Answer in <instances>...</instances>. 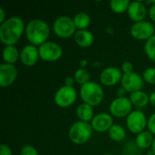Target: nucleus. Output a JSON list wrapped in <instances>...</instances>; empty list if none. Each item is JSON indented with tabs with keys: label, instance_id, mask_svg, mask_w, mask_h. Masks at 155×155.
<instances>
[{
	"label": "nucleus",
	"instance_id": "f257e3e1",
	"mask_svg": "<svg viewBox=\"0 0 155 155\" xmlns=\"http://www.w3.org/2000/svg\"><path fill=\"white\" fill-rule=\"evenodd\" d=\"M24 31H25L24 20L18 16H12L0 25V40L5 46L15 45Z\"/></svg>",
	"mask_w": 155,
	"mask_h": 155
},
{
	"label": "nucleus",
	"instance_id": "f03ea898",
	"mask_svg": "<svg viewBox=\"0 0 155 155\" xmlns=\"http://www.w3.org/2000/svg\"><path fill=\"white\" fill-rule=\"evenodd\" d=\"M26 39L33 45H41L47 42L50 35L48 24L42 19H32L25 26Z\"/></svg>",
	"mask_w": 155,
	"mask_h": 155
},
{
	"label": "nucleus",
	"instance_id": "7ed1b4c3",
	"mask_svg": "<svg viewBox=\"0 0 155 155\" xmlns=\"http://www.w3.org/2000/svg\"><path fill=\"white\" fill-rule=\"evenodd\" d=\"M80 96L84 104L91 106L99 105L104 97L103 87L95 82H88L80 88Z\"/></svg>",
	"mask_w": 155,
	"mask_h": 155
},
{
	"label": "nucleus",
	"instance_id": "20e7f679",
	"mask_svg": "<svg viewBox=\"0 0 155 155\" xmlns=\"http://www.w3.org/2000/svg\"><path fill=\"white\" fill-rule=\"evenodd\" d=\"M93 127L91 124L77 121L74 123L68 131V136L72 143L75 144H84L89 141L93 134Z\"/></svg>",
	"mask_w": 155,
	"mask_h": 155
},
{
	"label": "nucleus",
	"instance_id": "39448f33",
	"mask_svg": "<svg viewBox=\"0 0 155 155\" xmlns=\"http://www.w3.org/2000/svg\"><path fill=\"white\" fill-rule=\"evenodd\" d=\"M53 30L54 34L60 38H70L76 33V27L74 20L66 15L57 17L53 24Z\"/></svg>",
	"mask_w": 155,
	"mask_h": 155
},
{
	"label": "nucleus",
	"instance_id": "423d86ee",
	"mask_svg": "<svg viewBox=\"0 0 155 155\" xmlns=\"http://www.w3.org/2000/svg\"><path fill=\"white\" fill-rule=\"evenodd\" d=\"M77 99V93L74 87L63 85L54 94V104L61 107L66 108L73 105Z\"/></svg>",
	"mask_w": 155,
	"mask_h": 155
},
{
	"label": "nucleus",
	"instance_id": "0eeeda50",
	"mask_svg": "<svg viewBox=\"0 0 155 155\" xmlns=\"http://www.w3.org/2000/svg\"><path fill=\"white\" fill-rule=\"evenodd\" d=\"M39 56L45 62H55L63 55L62 47L55 42L47 41L41 45L38 48Z\"/></svg>",
	"mask_w": 155,
	"mask_h": 155
},
{
	"label": "nucleus",
	"instance_id": "6e6552de",
	"mask_svg": "<svg viewBox=\"0 0 155 155\" xmlns=\"http://www.w3.org/2000/svg\"><path fill=\"white\" fill-rule=\"evenodd\" d=\"M132 109L133 104L130 98H127L125 96L114 99L109 107L111 114L116 118H123L125 116L127 117L133 112Z\"/></svg>",
	"mask_w": 155,
	"mask_h": 155
},
{
	"label": "nucleus",
	"instance_id": "1a4fd4ad",
	"mask_svg": "<svg viewBox=\"0 0 155 155\" xmlns=\"http://www.w3.org/2000/svg\"><path fill=\"white\" fill-rule=\"evenodd\" d=\"M147 123L148 120L146 119L145 114L140 110L133 111L126 118L127 128L133 134H139L145 130Z\"/></svg>",
	"mask_w": 155,
	"mask_h": 155
},
{
	"label": "nucleus",
	"instance_id": "9d476101",
	"mask_svg": "<svg viewBox=\"0 0 155 155\" xmlns=\"http://www.w3.org/2000/svg\"><path fill=\"white\" fill-rule=\"evenodd\" d=\"M155 29L151 22L142 21L134 23L131 27V35L137 40H149L154 35Z\"/></svg>",
	"mask_w": 155,
	"mask_h": 155
},
{
	"label": "nucleus",
	"instance_id": "9b49d317",
	"mask_svg": "<svg viewBox=\"0 0 155 155\" xmlns=\"http://www.w3.org/2000/svg\"><path fill=\"white\" fill-rule=\"evenodd\" d=\"M143 84H144L143 78L137 73L132 72L129 74H123L121 80V85L128 93L133 94L134 92L142 91Z\"/></svg>",
	"mask_w": 155,
	"mask_h": 155
},
{
	"label": "nucleus",
	"instance_id": "f8f14e48",
	"mask_svg": "<svg viewBox=\"0 0 155 155\" xmlns=\"http://www.w3.org/2000/svg\"><path fill=\"white\" fill-rule=\"evenodd\" d=\"M94 131L97 133H104L111 129L114 125V120L111 114L107 113H100L94 115L91 122Z\"/></svg>",
	"mask_w": 155,
	"mask_h": 155
},
{
	"label": "nucleus",
	"instance_id": "ddd939ff",
	"mask_svg": "<svg viewBox=\"0 0 155 155\" xmlns=\"http://www.w3.org/2000/svg\"><path fill=\"white\" fill-rule=\"evenodd\" d=\"M17 69L14 64H2L0 65V86L5 88L11 85L17 77Z\"/></svg>",
	"mask_w": 155,
	"mask_h": 155
},
{
	"label": "nucleus",
	"instance_id": "4468645a",
	"mask_svg": "<svg viewBox=\"0 0 155 155\" xmlns=\"http://www.w3.org/2000/svg\"><path fill=\"white\" fill-rule=\"evenodd\" d=\"M123 73L116 67H107L100 74V81L105 86H114L121 82Z\"/></svg>",
	"mask_w": 155,
	"mask_h": 155
},
{
	"label": "nucleus",
	"instance_id": "2eb2a0df",
	"mask_svg": "<svg viewBox=\"0 0 155 155\" xmlns=\"http://www.w3.org/2000/svg\"><path fill=\"white\" fill-rule=\"evenodd\" d=\"M39 51L35 45H25L20 52V60L25 66H33L39 60Z\"/></svg>",
	"mask_w": 155,
	"mask_h": 155
},
{
	"label": "nucleus",
	"instance_id": "dca6fc26",
	"mask_svg": "<svg viewBox=\"0 0 155 155\" xmlns=\"http://www.w3.org/2000/svg\"><path fill=\"white\" fill-rule=\"evenodd\" d=\"M128 16L134 22H142L144 21L147 15V10L145 5L141 1H134L131 2L129 8L127 10Z\"/></svg>",
	"mask_w": 155,
	"mask_h": 155
},
{
	"label": "nucleus",
	"instance_id": "f3484780",
	"mask_svg": "<svg viewBox=\"0 0 155 155\" xmlns=\"http://www.w3.org/2000/svg\"><path fill=\"white\" fill-rule=\"evenodd\" d=\"M74 41L75 43L81 47H89L94 44V37L92 32L87 29L84 30H77L74 35Z\"/></svg>",
	"mask_w": 155,
	"mask_h": 155
},
{
	"label": "nucleus",
	"instance_id": "a211bd4d",
	"mask_svg": "<svg viewBox=\"0 0 155 155\" xmlns=\"http://www.w3.org/2000/svg\"><path fill=\"white\" fill-rule=\"evenodd\" d=\"M2 56L5 64H14L20 58V53L15 45H6L3 49Z\"/></svg>",
	"mask_w": 155,
	"mask_h": 155
},
{
	"label": "nucleus",
	"instance_id": "6ab92c4d",
	"mask_svg": "<svg viewBox=\"0 0 155 155\" xmlns=\"http://www.w3.org/2000/svg\"><path fill=\"white\" fill-rule=\"evenodd\" d=\"M76 115L79 118V121L89 123L90 121L92 122L93 118L94 117V109L93 106L87 104H81L76 110Z\"/></svg>",
	"mask_w": 155,
	"mask_h": 155
},
{
	"label": "nucleus",
	"instance_id": "aec40b11",
	"mask_svg": "<svg viewBox=\"0 0 155 155\" xmlns=\"http://www.w3.org/2000/svg\"><path fill=\"white\" fill-rule=\"evenodd\" d=\"M154 137L153 136V134L149 131H143L141 134H137L135 138V144L140 149H147L149 147H152L153 143Z\"/></svg>",
	"mask_w": 155,
	"mask_h": 155
},
{
	"label": "nucleus",
	"instance_id": "412c9836",
	"mask_svg": "<svg viewBox=\"0 0 155 155\" xmlns=\"http://www.w3.org/2000/svg\"><path fill=\"white\" fill-rule=\"evenodd\" d=\"M130 100H131L133 105H134L138 108L145 107L150 103L149 95L143 91H138V92H134V93L131 94Z\"/></svg>",
	"mask_w": 155,
	"mask_h": 155
},
{
	"label": "nucleus",
	"instance_id": "4be33fe9",
	"mask_svg": "<svg viewBox=\"0 0 155 155\" xmlns=\"http://www.w3.org/2000/svg\"><path fill=\"white\" fill-rule=\"evenodd\" d=\"M73 20H74L76 29H78V30H84L91 24V17L89 16L88 14H86L84 12L77 13L74 16Z\"/></svg>",
	"mask_w": 155,
	"mask_h": 155
},
{
	"label": "nucleus",
	"instance_id": "5701e85b",
	"mask_svg": "<svg viewBox=\"0 0 155 155\" xmlns=\"http://www.w3.org/2000/svg\"><path fill=\"white\" fill-rule=\"evenodd\" d=\"M108 132L110 138L117 143L124 141L126 136V132L124 128L120 124H114Z\"/></svg>",
	"mask_w": 155,
	"mask_h": 155
},
{
	"label": "nucleus",
	"instance_id": "b1692460",
	"mask_svg": "<svg viewBox=\"0 0 155 155\" xmlns=\"http://www.w3.org/2000/svg\"><path fill=\"white\" fill-rule=\"evenodd\" d=\"M131 2L128 0H112L110 2L111 9L117 14H122L128 10Z\"/></svg>",
	"mask_w": 155,
	"mask_h": 155
},
{
	"label": "nucleus",
	"instance_id": "393cba45",
	"mask_svg": "<svg viewBox=\"0 0 155 155\" xmlns=\"http://www.w3.org/2000/svg\"><path fill=\"white\" fill-rule=\"evenodd\" d=\"M75 82L79 84H85L88 82H90V74L87 70L84 68H79L75 71L74 76Z\"/></svg>",
	"mask_w": 155,
	"mask_h": 155
},
{
	"label": "nucleus",
	"instance_id": "a878e982",
	"mask_svg": "<svg viewBox=\"0 0 155 155\" xmlns=\"http://www.w3.org/2000/svg\"><path fill=\"white\" fill-rule=\"evenodd\" d=\"M144 51L149 59L155 63V35L146 41L144 45Z\"/></svg>",
	"mask_w": 155,
	"mask_h": 155
},
{
	"label": "nucleus",
	"instance_id": "bb28decb",
	"mask_svg": "<svg viewBox=\"0 0 155 155\" xmlns=\"http://www.w3.org/2000/svg\"><path fill=\"white\" fill-rule=\"evenodd\" d=\"M143 78L144 82L150 84H155V67L147 68L143 74Z\"/></svg>",
	"mask_w": 155,
	"mask_h": 155
},
{
	"label": "nucleus",
	"instance_id": "cd10ccee",
	"mask_svg": "<svg viewBox=\"0 0 155 155\" xmlns=\"http://www.w3.org/2000/svg\"><path fill=\"white\" fill-rule=\"evenodd\" d=\"M20 155H38V153L34 146L25 145L20 151Z\"/></svg>",
	"mask_w": 155,
	"mask_h": 155
},
{
	"label": "nucleus",
	"instance_id": "c85d7f7f",
	"mask_svg": "<svg viewBox=\"0 0 155 155\" xmlns=\"http://www.w3.org/2000/svg\"><path fill=\"white\" fill-rule=\"evenodd\" d=\"M134 66H133V64L129 61H125L121 65V71L122 73L124 74H129V73H132L134 72Z\"/></svg>",
	"mask_w": 155,
	"mask_h": 155
},
{
	"label": "nucleus",
	"instance_id": "c756f323",
	"mask_svg": "<svg viewBox=\"0 0 155 155\" xmlns=\"http://www.w3.org/2000/svg\"><path fill=\"white\" fill-rule=\"evenodd\" d=\"M147 127H148L150 133H152L153 134H155V113L151 114V116L149 117L148 123H147Z\"/></svg>",
	"mask_w": 155,
	"mask_h": 155
},
{
	"label": "nucleus",
	"instance_id": "7c9ffc66",
	"mask_svg": "<svg viewBox=\"0 0 155 155\" xmlns=\"http://www.w3.org/2000/svg\"><path fill=\"white\" fill-rule=\"evenodd\" d=\"M0 155H12V150L5 144L0 145Z\"/></svg>",
	"mask_w": 155,
	"mask_h": 155
},
{
	"label": "nucleus",
	"instance_id": "2f4dec72",
	"mask_svg": "<svg viewBox=\"0 0 155 155\" xmlns=\"http://www.w3.org/2000/svg\"><path fill=\"white\" fill-rule=\"evenodd\" d=\"M74 82H75V80H74V78L73 76H67V77H65V79H64V85L73 87Z\"/></svg>",
	"mask_w": 155,
	"mask_h": 155
},
{
	"label": "nucleus",
	"instance_id": "473e14b6",
	"mask_svg": "<svg viewBox=\"0 0 155 155\" xmlns=\"http://www.w3.org/2000/svg\"><path fill=\"white\" fill-rule=\"evenodd\" d=\"M149 16H150L151 20H153V22L155 23V5H152L150 6V9H149Z\"/></svg>",
	"mask_w": 155,
	"mask_h": 155
},
{
	"label": "nucleus",
	"instance_id": "72a5a7b5",
	"mask_svg": "<svg viewBox=\"0 0 155 155\" xmlns=\"http://www.w3.org/2000/svg\"><path fill=\"white\" fill-rule=\"evenodd\" d=\"M5 20H6V19H5V13L4 8L1 6V7H0V24L2 25Z\"/></svg>",
	"mask_w": 155,
	"mask_h": 155
},
{
	"label": "nucleus",
	"instance_id": "f704fd0d",
	"mask_svg": "<svg viewBox=\"0 0 155 155\" xmlns=\"http://www.w3.org/2000/svg\"><path fill=\"white\" fill-rule=\"evenodd\" d=\"M149 97H150V104H151L153 106H154L155 107V91L151 93V94L149 95Z\"/></svg>",
	"mask_w": 155,
	"mask_h": 155
},
{
	"label": "nucleus",
	"instance_id": "c9c22d12",
	"mask_svg": "<svg viewBox=\"0 0 155 155\" xmlns=\"http://www.w3.org/2000/svg\"><path fill=\"white\" fill-rule=\"evenodd\" d=\"M125 92H126V91H125L123 87L119 88V89H118V92H117V93H118V95H119L118 97H124V96Z\"/></svg>",
	"mask_w": 155,
	"mask_h": 155
},
{
	"label": "nucleus",
	"instance_id": "e433bc0d",
	"mask_svg": "<svg viewBox=\"0 0 155 155\" xmlns=\"http://www.w3.org/2000/svg\"><path fill=\"white\" fill-rule=\"evenodd\" d=\"M152 153H153V154L155 155V137H154V139H153V145H152Z\"/></svg>",
	"mask_w": 155,
	"mask_h": 155
},
{
	"label": "nucleus",
	"instance_id": "4c0bfd02",
	"mask_svg": "<svg viewBox=\"0 0 155 155\" xmlns=\"http://www.w3.org/2000/svg\"><path fill=\"white\" fill-rule=\"evenodd\" d=\"M103 155H114V154H109V153H106V154H103Z\"/></svg>",
	"mask_w": 155,
	"mask_h": 155
}]
</instances>
